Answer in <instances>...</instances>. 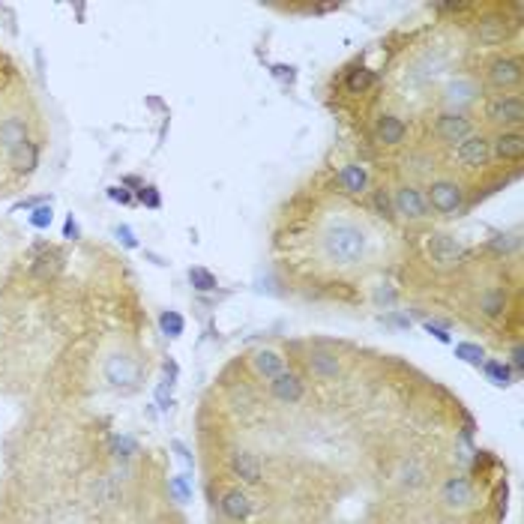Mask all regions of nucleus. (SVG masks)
I'll return each mask as SVG.
<instances>
[{
    "mask_svg": "<svg viewBox=\"0 0 524 524\" xmlns=\"http://www.w3.org/2000/svg\"><path fill=\"white\" fill-rule=\"evenodd\" d=\"M366 231L356 222L351 219H336L333 225L324 231L321 237V249L327 255L330 264H339V267H354L363 261L366 255Z\"/></svg>",
    "mask_w": 524,
    "mask_h": 524,
    "instance_id": "1",
    "label": "nucleus"
},
{
    "mask_svg": "<svg viewBox=\"0 0 524 524\" xmlns=\"http://www.w3.org/2000/svg\"><path fill=\"white\" fill-rule=\"evenodd\" d=\"M423 195H426L429 210H434L438 216H446V219H453V216H458V213L467 207L465 189L458 186L455 180H446V177H441V180H431L426 186Z\"/></svg>",
    "mask_w": 524,
    "mask_h": 524,
    "instance_id": "2",
    "label": "nucleus"
},
{
    "mask_svg": "<svg viewBox=\"0 0 524 524\" xmlns=\"http://www.w3.org/2000/svg\"><path fill=\"white\" fill-rule=\"evenodd\" d=\"M485 120L501 129H521L524 123V99L518 93H494L485 102Z\"/></svg>",
    "mask_w": 524,
    "mask_h": 524,
    "instance_id": "3",
    "label": "nucleus"
},
{
    "mask_svg": "<svg viewBox=\"0 0 524 524\" xmlns=\"http://www.w3.org/2000/svg\"><path fill=\"white\" fill-rule=\"evenodd\" d=\"M390 198H392V213H395V219H404V222H426L429 216H431L423 189L414 186V183L395 186V189L390 192Z\"/></svg>",
    "mask_w": 524,
    "mask_h": 524,
    "instance_id": "4",
    "label": "nucleus"
},
{
    "mask_svg": "<svg viewBox=\"0 0 524 524\" xmlns=\"http://www.w3.org/2000/svg\"><path fill=\"white\" fill-rule=\"evenodd\" d=\"M426 252L431 264L438 267V270H455L458 264L465 261L467 249L462 246V240H458L455 234H446V231H434L426 243Z\"/></svg>",
    "mask_w": 524,
    "mask_h": 524,
    "instance_id": "5",
    "label": "nucleus"
},
{
    "mask_svg": "<svg viewBox=\"0 0 524 524\" xmlns=\"http://www.w3.org/2000/svg\"><path fill=\"white\" fill-rule=\"evenodd\" d=\"M474 120L467 117L462 111H441L438 117H434V138H438L441 144L446 147H458L462 141H467L470 135H474Z\"/></svg>",
    "mask_w": 524,
    "mask_h": 524,
    "instance_id": "6",
    "label": "nucleus"
},
{
    "mask_svg": "<svg viewBox=\"0 0 524 524\" xmlns=\"http://www.w3.org/2000/svg\"><path fill=\"white\" fill-rule=\"evenodd\" d=\"M485 81L489 87L501 93H509V91H518L521 87V57H509V54H501L489 63V69H485Z\"/></svg>",
    "mask_w": 524,
    "mask_h": 524,
    "instance_id": "7",
    "label": "nucleus"
},
{
    "mask_svg": "<svg viewBox=\"0 0 524 524\" xmlns=\"http://www.w3.org/2000/svg\"><path fill=\"white\" fill-rule=\"evenodd\" d=\"M105 380L111 387L129 392V390H135V383L141 380V366H138L135 356H129V354H111L105 360Z\"/></svg>",
    "mask_w": 524,
    "mask_h": 524,
    "instance_id": "8",
    "label": "nucleus"
},
{
    "mask_svg": "<svg viewBox=\"0 0 524 524\" xmlns=\"http://www.w3.org/2000/svg\"><path fill=\"white\" fill-rule=\"evenodd\" d=\"M455 162L467 171H482L485 165L491 162V138L474 132L467 141H462L455 147Z\"/></svg>",
    "mask_w": 524,
    "mask_h": 524,
    "instance_id": "9",
    "label": "nucleus"
},
{
    "mask_svg": "<svg viewBox=\"0 0 524 524\" xmlns=\"http://www.w3.org/2000/svg\"><path fill=\"white\" fill-rule=\"evenodd\" d=\"M491 159L518 165L524 159V132L521 129H501L491 138Z\"/></svg>",
    "mask_w": 524,
    "mask_h": 524,
    "instance_id": "10",
    "label": "nucleus"
},
{
    "mask_svg": "<svg viewBox=\"0 0 524 524\" xmlns=\"http://www.w3.org/2000/svg\"><path fill=\"white\" fill-rule=\"evenodd\" d=\"M443 102L450 108L446 111H462L467 114V108L474 105V102H479V87L477 81H470V78H455L446 84V91H443Z\"/></svg>",
    "mask_w": 524,
    "mask_h": 524,
    "instance_id": "11",
    "label": "nucleus"
},
{
    "mask_svg": "<svg viewBox=\"0 0 524 524\" xmlns=\"http://www.w3.org/2000/svg\"><path fill=\"white\" fill-rule=\"evenodd\" d=\"M441 501H443V506L455 509V513L458 509H467L474 503V482L467 477H450L441 489Z\"/></svg>",
    "mask_w": 524,
    "mask_h": 524,
    "instance_id": "12",
    "label": "nucleus"
},
{
    "mask_svg": "<svg viewBox=\"0 0 524 524\" xmlns=\"http://www.w3.org/2000/svg\"><path fill=\"white\" fill-rule=\"evenodd\" d=\"M375 138L383 147H399L407 138V123L399 117V114H380V117L375 120Z\"/></svg>",
    "mask_w": 524,
    "mask_h": 524,
    "instance_id": "13",
    "label": "nucleus"
},
{
    "mask_svg": "<svg viewBox=\"0 0 524 524\" xmlns=\"http://www.w3.org/2000/svg\"><path fill=\"white\" fill-rule=\"evenodd\" d=\"M270 392H273L276 402H282V404H297V402H303L305 387H303V380L293 375V372H282L279 378L270 380Z\"/></svg>",
    "mask_w": 524,
    "mask_h": 524,
    "instance_id": "14",
    "label": "nucleus"
},
{
    "mask_svg": "<svg viewBox=\"0 0 524 524\" xmlns=\"http://www.w3.org/2000/svg\"><path fill=\"white\" fill-rule=\"evenodd\" d=\"M231 470H234L243 482H261L264 465H261V458L255 455V453L237 450V453H231Z\"/></svg>",
    "mask_w": 524,
    "mask_h": 524,
    "instance_id": "15",
    "label": "nucleus"
},
{
    "mask_svg": "<svg viewBox=\"0 0 524 524\" xmlns=\"http://www.w3.org/2000/svg\"><path fill=\"white\" fill-rule=\"evenodd\" d=\"M252 366L264 380H273V378H279L285 372V356L279 351H273V348H261V351L252 354Z\"/></svg>",
    "mask_w": 524,
    "mask_h": 524,
    "instance_id": "16",
    "label": "nucleus"
},
{
    "mask_svg": "<svg viewBox=\"0 0 524 524\" xmlns=\"http://www.w3.org/2000/svg\"><path fill=\"white\" fill-rule=\"evenodd\" d=\"M222 513L225 518H231V521H246L252 516V497L246 491H240V489H231V491H225L222 494Z\"/></svg>",
    "mask_w": 524,
    "mask_h": 524,
    "instance_id": "17",
    "label": "nucleus"
},
{
    "mask_svg": "<svg viewBox=\"0 0 524 524\" xmlns=\"http://www.w3.org/2000/svg\"><path fill=\"white\" fill-rule=\"evenodd\" d=\"M339 186H342V192H348V195H363V192L368 189V171L363 168L360 162L342 165V171H339Z\"/></svg>",
    "mask_w": 524,
    "mask_h": 524,
    "instance_id": "18",
    "label": "nucleus"
},
{
    "mask_svg": "<svg viewBox=\"0 0 524 524\" xmlns=\"http://www.w3.org/2000/svg\"><path fill=\"white\" fill-rule=\"evenodd\" d=\"M28 120L24 117H6L0 120V147H4L6 153H12L18 144L28 141Z\"/></svg>",
    "mask_w": 524,
    "mask_h": 524,
    "instance_id": "19",
    "label": "nucleus"
},
{
    "mask_svg": "<svg viewBox=\"0 0 524 524\" xmlns=\"http://www.w3.org/2000/svg\"><path fill=\"white\" fill-rule=\"evenodd\" d=\"M9 165H12V168H16L18 174H30L36 165H40V144L28 138V141L18 144L16 150L9 153Z\"/></svg>",
    "mask_w": 524,
    "mask_h": 524,
    "instance_id": "20",
    "label": "nucleus"
},
{
    "mask_svg": "<svg viewBox=\"0 0 524 524\" xmlns=\"http://www.w3.org/2000/svg\"><path fill=\"white\" fill-rule=\"evenodd\" d=\"M60 267H63V255L54 252V249H48L45 255H40V258H33V264H30V279H33V282H48V279L57 276Z\"/></svg>",
    "mask_w": 524,
    "mask_h": 524,
    "instance_id": "21",
    "label": "nucleus"
},
{
    "mask_svg": "<svg viewBox=\"0 0 524 524\" xmlns=\"http://www.w3.org/2000/svg\"><path fill=\"white\" fill-rule=\"evenodd\" d=\"M309 368H312V375L321 378V380H333V378H339V372H342L339 356L330 354V351H312V354H309Z\"/></svg>",
    "mask_w": 524,
    "mask_h": 524,
    "instance_id": "22",
    "label": "nucleus"
},
{
    "mask_svg": "<svg viewBox=\"0 0 524 524\" xmlns=\"http://www.w3.org/2000/svg\"><path fill=\"white\" fill-rule=\"evenodd\" d=\"M477 40L482 45H501L506 40V18H479Z\"/></svg>",
    "mask_w": 524,
    "mask_h": 524,
    "instance_id": "23",
    "label": "nucleus"
},
{
    "mask_svg": "<svg viewBox=\"0 0 524 524\" xmlns=\"http://www.w3.org/2000/svg\"><path fill=\"white\" fill-rule=\"evenodd\" d=\"M479 312L485 318H501L506 312V291L503 288H489L479 297Z\"/></svg>",
    "mask_w": 524,
    "mask_h": 524,
    "instance_id": "24",
    "label": "nucleus"
},
{
    "mask_svg": "<svg viewBox=\"0 0 524 524\" xmlns=\"http://www.w3.org/2000/svg\"><path fill=\"white\" fill-rule=\"evenodd\" d=\"M378 84V75L372 69H366V66H356L348 72V78H344V87H348V93H366V91H372V87Z\"/></svg>",
    "mask_w": 524,
    "mask_h": 524,
    "instance_id": "25",
    "label": "nucleus"
},
{
    "mask_svg": "<svg viewBox=\"0 0 524 524\" xmlns=\"http://www.w3.org/2000/svg\"><path fill=\"white\" fill-rule=\"evenodd\" d=\"M479 368H482V375L494 383V387H509V383L516 380L513 368H509V363H503V360H485Z\"/></svg>",
    "mask_w": 524,
    "mask_h": 524,
    "instance_id": "26",
    "label": "nucleus"
},
{
    "mask_svg": "<svg viewBox=\"0 0 524 524\" xmlns=\"http://www.w3.org/2000/svg\"><path fill=\"white\" fill-rule=\"evenodd\" d=\"M159 330L168 339H180L183 333H186V318L177 312V309H165L162 315H159Z\"/></svg>",
    "mask_w": 524,
    "mask_h": 524,
    "instance_id": "27",
    "label": "nucleus"
},
{
    "mask_svg": "<svg viewBox=\"0 0 524 524\" xmlns=\"http://www.w3.org/2000/svg\"><path fill=\"white\" fill-rule=\"evenodd\" d=\"M189 285L198 293H210V291L219 288V279H216L207 267H189Z\"/></svg>",
    "mask_w": 524,
    "mask_h": 524,
    "instance_id": "28",
    "label": "nucleus"
},
{
    "mask_svg": "<svg viewBox=\"0 0 524 524\" xmlns=\"http://www.w3.org/2000/svg\"><path fill=\"white\" fill-rule=\"evenodd\" d=\"M455 356L462 363H467V366H477V368L485 363V351L479 348L477 342H458L455 344Z\"/></svg>",
    "mask_w": 524,
    "mask_h": 524,
    "instance_id": "29",
    "label": "nucleus"
},
{
    "mask_svg": "<svg viewBox=\"0 0 524 524\" xmlns=\"http://www.w3.org/2000/svg\"><path fill=\"white\" fill-rule=\"evenodd\" d=\"M168 491L177 503H189L192 501V477L189 474H177L168 479Z\"/></svg>",
    "mask_w": 524,
    "mask_h": 524,
    "instance_id": "30",
    "label": "nucleus"
},
{
    "mask_svg": "<svg viewBox=\"0 0 524 524\" xmlns=\"http://www.w3.org/2000/svg\"><path fill=\"white\" fill-rule=\"evenodd\" d=\"M28 222L33 231H48L51 222H54V210H51V201L48 204H40V207H33L30 216H28Z\"/></svg>",
    "mask_w": 524,
    "mask_h": 524,
    "instance_id": "31",
    "label": "nucleus"
},
{
    "mask_svg": "<svg viewBox=\"0 0 524 524\" xmlns=\"http://www.w3.org/2000/svg\"><path fill=\"white\" fill-rule=\"evenodd\" d=\"M372 204H375V213L383 216L387 222L395 219V213H392V198H390V189H375V195H372Z\"/></svg>",
    "mask_w": 524,
    "mask_h": 524,
    "instance_id": "32",
    "label": "nucleus"
},
{
    "mask_svg": "<svg viewBox=\"0 0 524 524\" xmlns=\"http://www.w3.org/2000/svg\"><path fill=\"white\" fill-rule=\"evenodd\" d=\"M111 453L117 458H129V455L138 453V443L129 438V434H114V438H111Z\"/></svg>",
    "mask_w": 524,
    "mask_h": 524,
    "instance_id": "33",
    "label": "nucleus"
},
{
    "mask_svg": "<svg viewBox=\"0 0 524 524\" xmlns=\"http://www.w3.org/2000/svg\"><path fill=\"white\" fill-rule=\"evenodd\" d=\"M135 201H141L147 210H159V207H162V195H159V189H156V186H144V189H138V192H135Z\"/></svg>",
    "mask_w": 524,
    "mask_h": 524,
    "instance_id": "34",
    "label": "nucleus"
},
{
    "mask_svg": "<svg viewBox=\"0 0 524 524\" xmlns=\"http://www.w3.org/2000/svg\"><path fill=\"white\" fill-rule=\"evenodd\" d=\"M171 390H174V380H168V378H165L159 387H156V404H159V411H171V407H174Z\"/></svg>",
    "mask_w": 524,
    "mask_h": 524,
    "instance_id": "35",
    "label": "nucleus"
},
{
    "mask_svg": "<svg viewBox=\"0 0 524 524\" xmlns=\"http://www.w3.org/2000/svg\"><path fill=\"white\" fill-rule=\"evenodd\" d=\"M114 234H117V240H120V246H123V249H138V246H141L129 225H117V228H114Z\"/></svg>",
    "mask_w": 524,
    "mask_h": 524,
    "instance_id": "36",
    "label": "nucleus"
},
{
    "mask_svg": "<svg viewBox=\"0 0 524 524\" xmlns=\"http://www.w3.org/2000/svg\"><path fill=\"white\" fill-rule=\"evenodd\" d=\"M423 330L431 336V339H438L441 344H450L453 342V336H450V327H443V324H434V321H426L423 324Z\"/></svg>",
    "mask_w": 524,
    "mask_h": 524,
    "instance_id": "37",
    "label": "nucleus"
},
{
    "mask_svg": "<svg viewBox=\"0 0 524 524\" xmlns=\"http://www.w3.org/2000/svg\"><path fill=\"white\" fill-rule=\"evenodd\" d=\"M108 198L114 201V204H126V207H129V204H135V195L126 186H108Z\"/></svg>",
    "mask_w": 524,
    "mask_h": 524,
    "instance_id": "38",
    "label": "nucleus"
},
{
    "mask_svg": "<svg viewBox=\"0 0 524 524\" xmlns=\"http://www.w3.org/2000/svg\"><path fill=\"white\" fill-rule=\"evenodd\" d=\"M63 237L66 240H81V225H78V219H75L72 213H66V219H63Z\"/></svg>",
    "mask_w": 524,
    "mask_h": 524,
    "instance_id": "39",
    "label": "nucleus"
},
{
    "mask_svg": "<svg viewBox=\"0 0 524 524\" xmlns=\"http://www.w3.org/2000/svg\"><path fill=\"white\" fill-rule=\"evenodd\" d=\"M509 368H513L516 375L524 372V348L521 344H513V351H509Z\"/></svg>",
    "mask_w": 524,
    "mask_h": 524,
    "instance_id": "40",
    "label": "nucleus"
},
{
    "mask_svg": "<svg viewBox=\"0 0 524 524\" xmlns=\"http://www.w3.org/2000/svg\"><path fill=\"white\" fill-rule=\"evenodd\" d=\"M273 75H276L279 81H285V84H293V81H297V69H293V66H285V63L273 66Z\"/></svg>",
    "mask_w": 524,
    "mask_h": 524,
    "instance_id": "41",
    "label": "nucleus"
},
{
    "mask_svg": "<svg viewBox=\"0 0 524 524\" xmlns=\"http://www.w3.org/2000/svg\"><path fill=\"white\" fill-rule=\"evenodd\" d=\"M171 450L177 453V458H180V462H183L186 467H195V458H192V453L186 450V446H183L180 441H171Z\"/></svg>",
    "mask_w": 524,
    "mask_h": 524,
    "instance_id": "42",
    "label": "nucleus"
},
{
    "mask_svg": "<svg viewBox=\"0 0 524 524\" xmlns=\"http://www.w3.org/2000/svg\"><path fill=\"white\" fill-rule=\"evenodd\" d=\"M513 246H518V240L509 237V234H501L497 240H491V249H497V252H506V249H513Z\"/></svg>",
    "mask_w": 524,
    "mask_h": 524,
    "instance_id": "43",
    "label": "nucleus"
},
{
    "mask_svg": "<svg viewBox=\"0 0 524 524\" xmlns=\"http://www.w3.org/2000/svg\"><path fill=\"white\" fill-rule=\"evenodd\" d=\"M120 186H135V192H138V189H144V180L138 174H126L123 180H120Z\"/></svg>",
    "mask_w": 524,
    "mask_h": 524,
    "instance_id": "44",
    "label": "nucleus"
},
{
    "mask_svg": "<svg viewBox=\"0 0 524 524\" xmlns=\"http://www.w3.org/2000/svg\"><path fill=\"white\" fill-rule=\"evenodd\" d=\"M165 375H168V380H174V383H177V375H180V368H177V363H174V360H165Z\"/></svg>",
    "mask_w": 524,
    "mask_h": 524,
    "instance_id": "45",
    "label": "nucleus"
},
{
    "mask_svg": "<svg viewBox=\"0 0 524 524\" xmlns=\"http://www.w3.org/2000/svg\"><path fill=\"white\" fill-rule=\"evenodd\" d=\"M390 321H392L395 327H402V330H407V327H411V318H402V315H392Z\"/></svg>",
    "mask_w": 524,
    "mask_h": 524,
    "instance_id": "46",
    "label": "nucleus"
},
{
    "mask_svg": "<svg viewBox=\"0 0 524 524\" xmlns=\"http://www.w3.org/2000/svg\"><path fill=\"white\" fill-rule=\"evenodd\" d=\"M144 255H147V258H150L153 264H156V267H165V261L159 258V255H156V252H144Z\"/></svg>",
    "mask_w": 524,
    "mask_h": 524,
    "instance_id": "47",
    "label": "nucleus"
}]
</instances>
